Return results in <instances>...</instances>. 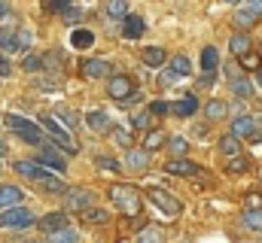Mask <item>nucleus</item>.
<instances>
[{
    "label": "nucleus",
    "mask_w": 262,
    "mask_h": 243,
    "mask_svg": "<svg viewBox=\"0 0 262 243\" xmlns=\"http://www.w3.org/2000/svg\"><path fill=\"white\" fill-rule=\"evenodd\" d=\"M15 174L25 177V180H31L34 185H40V188L49 191V195H67V182L61 180L58 174L43 171L37 161H15Z\"/></svg>",
    "instance_id": "f257e3e1"
},
{
    "label": "nucleus",
    "mask_w": 262,
    "mask_h": 243,
    "mask_svg": "<svg viewBox=\"0 0 262 243\" xmlns=\"http://www.w3.org/2000/svg\"><path fill=\"white\" fill-rule=\"evenodd\" d=\"M3 125H6L9 131H15V134H18L25 143H31V146H43V143H49L46 134H43V128H40L37 121H31V119H21V116L9 113V116L3 119Z\"/></svg>",
    "instance_id": "f03ea898"
},
{
    "label": "nucleus",
    "mask_w": 262,
    "mask_h": 243,
    "mask_svg": "<svg viewBox=\"0 0 262 243\" xmlns=\"http://www.w3.org/2000/svg\"><path fill=\"white\" fill-rule=\"evenodd\" d=\"M110 201L125 213V216H137L140 213V191L137 188H131V185H113L110 188Z\"/></svg>",
    "instance_id": "7ed1b4c3"
},
{
    "label": "nucleus",
    "mask_w": 262,
    "mask_h": 243,
    "mask_svg": "<svg viewBox=\"0 0 262 243\" xmlns=\"http://www.w3.org/2000/svg\"><path fill=\"white\" fill-rule=\"evenodd\" d=\"M34 225V213L28 207H9L0 213V228L3 231H21V228H31Z\"/></svg>",
    "instance_id": "20e7f679"
},
{
    "label": "nucleus",
    "mask_w": 262,
    "mask_h": 243,
    "mask_svg": "<svg viewBox=\"0 0 262 243\" xmlns=\"http://www.w3.org/2000/svg\"><path fill=\"white\" fill-rule=\"evenodd\" d=\"M40 121H43V128L49 131L52 143H58L67 155H73V152H76V143H73V137L67 134V128L58 121V116H40Z\"/></svg>",
    "instance_id": "39448f33"
},
{
    "label": "nucleus",
    "mask_w": 262,
    "mask_h": 243,
    "mask_svg": "<svg viewBox=\"0 0 262 243\" xmlns=\"http://www.w3.org/2000/svg\"><path fill=\"white\" fill-rule=\"evenodd\" d=\"M34 161H37V164H46V167H52V171H58V174L67 171V152H58L55 143H43Z\"/></svg>",
    "instance_id": "423d86ee"
},
{
    "label": "nucleus",
    "mask_w": 262,
    "mask_h": 243,
    "mask_svg": "<svg viewBox=\"0 0 262 243\" xmlns=\"http://www.w3.org/2000/svg\"><path fill=\"white\" fill-rule=\"evenodd\" d=\"M235 25L238 28H250L262 18V0H244L241 6H235Z\"/></svg>",
    "instance_id": "0eeeda50"
},
{
    "label": "nucleus",
    "mask_w": 262,
    "mask_h": 243,
    "mask_svg": "<svg viewBox=\"0 0 262 243\" xmlns=\"http://www.w3.org/2000/svg\"><path fill=\"white\" fill-rule=\"evenodd\" d=\"M232 134L235 137H250L253 143H262V121L256 116H238L232 121Z\"/></svg>",
    "instance_id": "6e6552de"
},
{
    "label": "nucleus",
    "mask_w": 262,
    "mask_h": 243,
    "mask_svg": "<svg viewBox=\"0 0 262 243\" xmlns=\"http://www.w3.org/2000/svg\"><path fill=\"white\" fill-rule=\"evenodd\" d=\"M149 201H152L165 216H180V201H177L171 191H165V188L152 185V188H149Z\"/></svg>",
    "instance_id": "1a4fd4ad"
},
{
    "label": "nucleus",
    "mask_w": 262,
    "mask_h": 243,
    "mask_svg": "<svg viewBox=\"0 0 262 243\" xmlns=\"http://www.w3.org/2000/svg\"><path fill=\"white\" fill-rule=\"evenodd\" d=\"M186 76H192V61L186 58V55H174L171 64H168V70H165V76H162V82L171 85V82L186 79Z\"/></svg>",
    "instance_id": "9d476101"
},
{
    "label": "nucleus",
    "mask_w": 262,
    "mask_h": 243,
    "mask_svg": "<svg viewBox=\"0 0 262 243\" xmlns=\"http://www.w3.org/2000/svg\"><path fill=\"white\" fill-rule=\"evenodd\" d=\"M92 201H95V195H92L89 188H67V195H64L67 210H73V213H85V210H92Z\"/></svg>",
    "instance_id": "9b49d317"
},
{
    "label": "nucleus",
    "mask_w": 262,
    "mask_h": 243,
    "mask_svg": "<svg viewBox=\"0 0 262 243\" xmlns=\"http://www.w3.org/2000/svg\"><path fill=\"white\" fill-rule=\"evenodd\" d=\"M82 121H85L95 134H110V131H113V119H110L104 110H89Z\"/></svg>",
    "instance_id": "f8f14e48"
},
{
    "label": "nucleus",
    "mask_w": 262,
    "mask_h": 243,
    "mask_svg": "<svg viewBox=\"0 0 262 243\" xmlns=\"http://www.w3.org/2000/svg\"><path fill=\"white\" fill-rule=\"evenodd\" d=\"M107 94H110L113 101H119V104H122V101L131 94V79H128V76H119V73H116V76H110V79H107Z\"/></svg>",
    "instance_id": "ddd939ff"
},
{
    "label": "nucleus",
    "mask_w": 262,
    "mask_h": 243,
    "mask_svg": "<svg viewBox=\"0 0 262 243\" xmlns=\"http://www.w3.org/2000/svg\"><path fill=\"white\" fill-rule=\"evenodd\" d=\"M79 73L89 76V79H101V76L110 73V64L104 58H82L79 61Z\"/></svg>",
    "instance_id": "4468645a"
},
{
    "label": "nucleus",
    "mask_w": 262,
    "mask_h": 243,
    "mask_svg": "<svg viewBox=\"0 0 262 243\" xmlns=\"http://www.w3.org/2000/svg\"><path fill=\"white\" fill-rule=\"evenodd\" d=\"M198 167L195 161H189V158H171L168 164H165V174H171V177H195Z\"/></svg>",
    "instance_id": "2eb2a0df"
},
{
    "label": "nucleus",
    "mask_w": 262,
    "mask_h": 243,
    "mask_svg": "<svg viewBox=\"0 0 262 243\" xmlns=\"http://www.w3.org/2000/svg\"><path fill=\"white\" fill-rule=\"evenodd\" d=\"M21 201H25V191L18 188V185H0V207L3 210H9V207H21Z\"/></svg>",
    "instance_id": "dca6fc26"
},
{
    "label": "nucleus",
    "mask_w": 262,
    "mask_h": 243,
    "mask_svg": "<svg viewBox=\"0 0 262 243\" xmlns=\"http://www.w3.org/2000/svg\"><path fill=\"white\" fill-rule=\"evenodd\" d=\"M229 91H232L238 101H250V98H253V82L244 79V76H229Z\"/></svg>",
    "instance_id": "f3484780"
},
{
    "label": "nucleus",
    "mask_w": 262,
    "mask_h": 243,
    "mask_svg": "<svg viewBox=\"0 0 262 243\" xmlns=\"http://www.w3.org/2000/svg\"><path fill=\"white\" fill-rule=\"evenodd\" d=\"M40 228H43L46 234L64 231V228H67V213H64V210H58V213H49V216H43V219H40Z\"/></svg>",
    "instance_id": "a211bd4d"
},
{
    "label": "nucleus",
    "mask_w": 262,
    "mask_h": 243,
    "mask_svg": "<svg viewBox=\"0 0 262 243\" xmlns=\"http://www.w3.org/2000/svg\"><path fill=\"white\" fill-rule=\"evenodd\" d=\"M122 164H125L128 171H146V167H149V152H143V149H128L125 158H122Z\"/></svg>",
    "instance_id": "6ab92c4d"
},
{
    "label": "nucleus",
    "mask_w": 262,
    "mask_h": 243,
    "mask_svg": "<svg viewBox=\"0 0 262 243\" xmlns=\"http://www.w3.org/2000/svg\"><path fill=\"white\" fill-rule=\"evenodd\" d=\"M143 31H146V25H143L140 15H128V18H122V37H125V40H140Z\"/></svg>",
    "instance_id": "aec40b11"
},
{
    "label": "nucleus",
    "mask_w": 262,
    "mask_h": 243,
    "mask_svg": "<svg viewBox=\"0 0 262 243\" xmlns=\"http://www.w3.org/2000/svg\"><path fill=\"white\" fill-rule=\"evenodd\" d=\"M195 110H198V98H195V94H183V98L171 107V113H174V116H180V119L195 116Z\"/></svg>",
    "instance_id": "412c9836"
},
{
    "label": "nucleus",
    "mask_w": 262,
    "mask_h": 243,
    "mask_svg": "<svg viewBox=\"0 0 262 243\" xmlns=\"http://www.w3.org/2000/svg\"><path fill=\"white\" fill-rule=\"evenodd\" d=\"M140 58H143L146 67H162V64L168 61V52L159 49V46H146V49H140Z\"/></svg>",
    "instance_id": "4be33fe9"
},
{
    "label": "nucleus",
    "mask_w": 262,
    "mask_h": 243,
    "mask_svg": "<svg viewBox=\"0 0 262 243\" xmlns=\"http://www.w3.org/2000/svg\"><path fill=\"white\" fill-rule=\"evenodd\" d=\"M92 43H95V34H92V31H85V28L70 31V46H73V49H89Z\"/></svg>",
    "instance_id": "5701e85b"
},
{
    "label": "nucleus",
    "mask_w": 262,
    "mask_h": 243,
    "mask_svg": "<svg viewBox=\"0 0 262 243\" xmlns=\"http://www.w3.org/2000/svg\"><path fill=\"white\" fill-rule=\"evenodd\" d=\"M229 49H232V55H238V58H241L244 52H250V49H253V40L241 31V34H235V37L229 40Z\"/></svg>",
    "instance_id": "b1692460"
},
{
    "label": "nucleus",
    "mask_w": 262,
    "mask_h": 243,
    "mask_svg": "<svg viewBox=\"0 0 262 243\" xmlns=\"http://www.w3.org/2000/svg\"><path fill=\"white\" fill-rule=\"evenodd\" d=\"M216 67H220V52H216L213 46H204V49H201V70H204V73H213Z\"/></svg>",
    "instance_id": "393cba45"
},
{
    "label": "nucleus",
    "mask_w": 262,
    "mask_h": 243,
    "mask_svg": "<svg viewBox=\"0 0 262 243\" xmlns=\"http://www.w3.org/2000/svg\"><path fill=\"white\" fill-rule=\"evenodd\" d=\"M0 52H3V55H15V52H21L18 37L9 34V31H0Z\"/></svg>",
    "instance_id": "a878e982"
},
{
    "label": "nucleus",
    "mask_w": 262,
    "mask_h": 243,
    "mask_svg": "<svg viewBox=\"0 0 262 243\" xmlns=\"http://www.w3.org/2000/svg\"><path fill=\"white\" fill-rule=\"evenodd\" d=\"M174 158H186V152H189V143H186V137H168V146H165Z\"/></svg>",
    "instance_id": "bb28decb"
},
{
    "label": "nucleus",
    "mask_w": 262,
    "mask_h": 243,
    "mask_svg": "<svg viewBox=\"0 0 262 243\" xmlns=\"http://www.w3.org/2000/svg\"><path fill=\"white\" fill-rule=\"evenodd\" d=\"M220 152H223V155H229V158H235V155L241 152V143H238V137H235V134H226V137H220Z\"/></svg>",
    "instance_id": "cd10ccee"
},
{
    "label": "nucleus",
    "mask_w": 262,
    "mask_h": 243,
    "mask_svg": "<svg viewBox=\"0 0 262 243\" xmlns=\"http://www.w3.org/2000/svg\"><path fill=\"white\" fill-rule=\"evenodd\" d=\"M95 167H98V171H107V174H122V167H125V164H122V161H116V158L98 155V158H95Z\"/></svg>",
    "instance_id": "c85d7f7f"
},
{
    "label": "nucleus",
    "mask_w": 262,
    "mask_h": 243,
    "mask_svg": "<svg viewBox=\"0 0 262 243\" xmlns=\"http://www.w3.org/2000/svg\"><path fill=\"white\" fill-rule=\"evenodd\" d=\"M82 219H85L89 225H107V222H110V213H107V210L92 207V210H85V213H82Z\"/></svg>",
    "instance_id": "c756f323"
},
{
    "label": "nucleus",
    "mask_w": 262,
    "mask_h": 243,
    "mask_svg": "<svg viewBox=\"0 0 262 243\" xmlns=\"http://www.w3.org/2000/svg\"><path fill=\"white\" fill-rule=\"evenodd\" d=\"M107 15L110 18H128V3L125 0H107Z\"/></svg>",
    "instance_id": "7c9ffc66"
},
{
    "label": "nucleus",
    "mask_w": 262,
    "mask_h": 243,
    "mask_svg": "<svg viewBox=\"0 0 262 243\" xmlns=\"http://www.w3.org/2000/svg\"><path fill=\"white\" fill-rule=\"evenodd\" d=\"M244 225L253 228V231H262V207H256V210L247 207V210H244Z\"/></svg>",
    "instance_id": "2f4dec72"
},
{
    "label": "nucleus",
    "mask_w": 262,
    "mask_h": 243,
    "mask_svg": "<svg viewBox=\"0 0 262 243\" xmlns=\"http://www.w3.org/2000/svg\"><path fill=\"white\" fill-rule=\"evenodd\" d=\"M204 116H207V119H223V116H229V104H223V101H210V104L204 107Z\"/></svg>",
    "instance_id": "473e14b6"
},
{
    "label": "nucleus",
    "mask_w": 262,
    "mask_h": 243,
    "mask_svg": "<svg viewBox=\"0 0 262 243\" xmlns=\"http://www.w3.org/2000/svg\"><path fill=\"white\" fill-rule=\"evenodd\" d=\"M137 243H165V234H162L156 225H149V228H143V231L137 234Z\"/></svg>",
    "instance_id": "72a5a7b5"
},
{
    "label": "nucleus",
    "mask_w": 262,
    "mask_h": 243,
    "mask_svg": "<svg viewBox=\"0 0 262 243\" xmlns=\"http://www.w3.org/2000/svg\"><path fill=\"white\" fill-rule=\"evenodd\" d=\"M165 143H168V137L162 134V131H149L146 134V149L152 152V149H165Z\"/></svg>",
    "instance_id": "f704fd0d"
},
{
    "label": "nucleus",
    "mask_w": 262,
    "mask_h": 243,
    "mask_svg": "<svg viewBox=\"0 0 262 243\" xmlns=\"http://www.w3.org/2000/svg\"><path fill=\"white\" fill-rule=\"evenodd\" d=\"M76 231L73 228H64V231H55V234H49V243H76Z\"/></svg>",
    "instance_id": "c9c22d12"
},
{
    "label": "nucleus",
    "mask_w": 262,
    "mask_h": 243,
    "mask_svg": "<svg viewBox=\"0 0 262 243\" xmlns=\"http://www.w3.org/2000/svg\"><path fill=\"white\" fill-rule=\"evenodd\" d=\"M55 116H58V119H64L67 128H76V125H79V116H76L73 110H67V107H58V110H55Z\"/></svg>",
    "instance_id": "e433bc0d"
},
{
    "label": "nucleus",
    "mask_w": 262,
    "mask_h": 243,
    "mask_svg": "<svg viewBox=\"0 0 262 243\" xmlns=\"http://www.w3.org/2000/svg\"><path fill=\"white\" fill-rule=\"evenodd\" d=\"M241 64H244L247 70H253V67H262V52H244V55H241Z\"/></svg>",
    "instance_id": "4c0bfd02"
},
{
    "label": "nucleus",
    "mask_w": 262,
    "mask_h": 243,
    "mask_svg": "<svg viewBox=\"0 0 262 243\" xmlns=\"http://www.w3.org/2000/svg\"><path fill=\"white\" fill-rule=\"evenodd\" d=\"M110 137H113V140H116L119 146L131 149V134H128V131H122V128H113V131H110Z\"/></svg>",
    "instance_id": "58836bf2"
},
{
    "label": "nucleus",
    "mask_w": 262,
    "mask_h": 243,
    "mask_svg": "<svg viewBox=\"0 0 262 243\" xmlns=\"http://www.w3.org/2000/svg\"><path fill=\"white\" fill-rule=\"evenodd\" d=\"M250 164H247V158H241V155H235V158H229V171L232 174H244Z\"/></svg>",
    "instance_id": "ea45409f"
},
{
    "label": "nucleus",
    "mask_w": 262,
    "mask_h": 243,
    "mask_svg": "<svg viewBox=\"0 0 262 243\" xmlns=\"http://www.w3.org/2000/svg\"><path fill=\"white\" fill-rule=\"evenodd\" d=\"M15 37H18V46H21V52H25V49H31V43H34V34H31V31H25V28H21Z\"/></svg>",
    "instance_id": "a19ab883"
},
{
    "label": "nucleus",
    "mask_w": 262,
    "mask_h": 243,
    "mask_svg": "<svg viewBox=\"0 0 262 243\" xmlns=\"http://www.w3.org/2000/svg\"><path fill=\"white\" fill-rule=\"evenodd\" d=\"M149 113H152V116H168L171 107H168L165 101H152V104H149Z\"/></svg>",
    "instance_id": "79ce46f5"
},
{
    "label": "nucleus",
    "mask_w": 262,
    "mask_h": 243,
    "mask_svg": "<svg viewBox=\"0 0 262 243\" xmlns=\"http://www.w3.org/2000/svg\"><path fill=\"white\" fill-rule=\"evenodd\" d=\"M46 9L49 12H64V9H70V0H46Z\"/></svg>",
    "instance_id": "37998d69"
},
{
    "label": "nucleus",
    "mask_w": 262,
    "mask_h": 243,
    "mask_svg": "<svg viewBox=\"0 0 262 243\" xmlns=\"http://www.w3.org/2000/svg\"><path fill=\"white\" fill-rule=\"evenodd\" d=\"M131 125H134V128H149V125H152V113H140V116H134Z\"/></svg>",
    "instance_id": "c03bdc74"
},
{
    "label": "nucleus",
    "mask_w": 262,
    "mask_h": 243,
    "mask_svg": "<svg viewBox=\"0 0 262 243\" xmlns=\"http://www.w3.org/2000/svg\"><path fill=\"white\" fill-rule=\"evenodd\" d=\"M61 15H64V21H70V25L73 21H82V9H64Z\"/></svg>",
    "instance_id": "a18cd8bd"
},
{
    "label": "nucleus",
    "mask_w": 262,
    "mask_h": 243,
    "mask_svg": "<svg viewBox=\"0 0 262 243\" xmlns=\"http://www.w3.org/2000/svg\"><path fill=\"white\" fill-rule=\"evenodd\" d=\"M198 85H201V88H210V85H213V73H204V76H198Z\"/></svg>",
    "instance_id": "49530a36"
},
{
    "label": "nucleus",
    "mask_w": 262,
    "mask_h": 243,
    "mask_svg": "<svg viewBox=\"0 0 262 243\" xmlns=\"http://www.w3.org/2000/svg\"><path fill=\"white\" fill-rule=\"evenodd\" d=\"M6 12H9V3H6V0H0V18H6Z\"/></svg>",
    "instance_id": "de8ad7c7"
},
{
    "label": "nucleus",
    "mask_w": 262,
    "mask_h": 243,
    "mask_svg": "<svg viewBox=\"0 0 262 243\" xmlns=\"http://www.w3.org/2000/svg\"><path fill=\"white\" fill-rule=\"evenodd\" d=\"M256 85H259V88H262V67H259V70H256Z\"/></svg>",
    "instance_id": "09e8293b"
},
{
    "label": "nucleus",
    "mask_w": 262,
    "mask_h": 243,
    "mask_svg": "<svg viewBox=\"0 0 262 243\" xmlns=\"http://www.w3.org/2000/svg\"><path fill=\"white\" fill-rule=\"evenodd\" d=\"M3 155H6V143L0 140V158H3Z\"/></svg>",
    "instance_id": "8fccbe9b"
},
{
    "label": "nucleus",
    "mask_w": 262,
    "mask_h": 243,
    "mask_svg": "<svg viewBox=\"0 0 262 243\" xmlns=\"http://www.w3.org/2000/svg\"><path fill=\"white\" fill-rule=\"evenodd\" d=\"M226 3H232V6H241V3H244V0H226Z\"/></svg>",
    "instance_id": "3c124183"
}]
</instances>
